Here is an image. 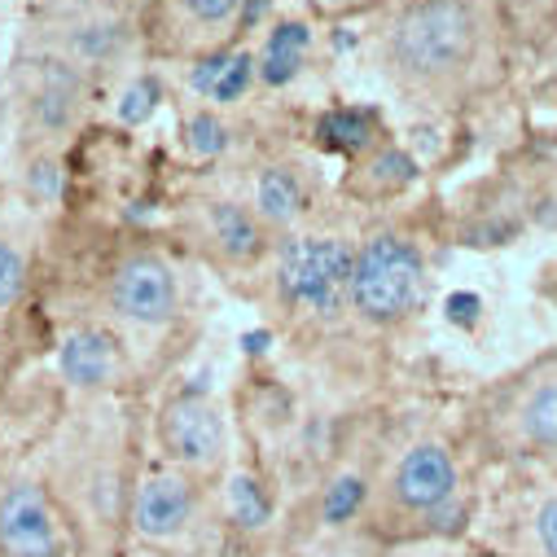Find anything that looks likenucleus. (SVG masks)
Wrapping results in <instances>:
<instances>
[{
	"mask_svg": "<svg viewBox=\"0 0 557 557\" xmlns=\"http://www.w3.org/2000/svg\"><path fill=\"white\" fill-rule=\"evenodd\" d=\"M308 49H312V27L304 18H282V23H276L263 36V49H259V84L286 88L304 71Z\"/></svg>",
	"mask_w": 557,
	"mask_h": 557,
	"instance_id": "obj_17",
	"label": "nucleus"
},
{
	"mask_svg": "<svg viewBox=\"0 0 557 557\" xmlns=\"http://www.w3.org/2000/svg\"><path fill=\"white\" fill-rule=\"evenodd\" d=\"M417 181V163L408 150H399L395 141L373 146L364 159H356L351 176H347V194L364 198V202H391L399 198L408 185Z\"/></svg>",
	"mask_w": 557,
	"mask_h": 557,
	"instance_id": "obj_16",
	"label": "nucleus"
},
{
	"mask_svg": "<svg viewBox=\"0 0 557 557\" xmlns=\"http://www.w3.org/2000/svg\"><path fill=\"white\" fill-rule=\"evenodd\" d=\"M106 308L123 325L136 330H168L181 317V282L163 255L127 250L114 259L106 276Z\"/></svg>",
	"mask_w": 557,
	"mask_h": 557,
	"instance_id": "obj_10",
	"label": "nucleus"
},
{
	"mask_svg": "<svg viewBox=\"0 0 557 557\" xmlns=\"http://www.w3.org/2000/svg\"><path fill=\"white\" fill-rule=\"evenodd\" d=\"M58 369L79 391H110L123 377V343L106 325H79L58 343Z\"/></svg>",
	"mask_w": 557,
	"mask_h": 557,
	"instance_id": "obj_14",
	"label": "nucleus"
},
{
	"mask_svg": "<svg viewBox=\"0 0 557 557\" xmlns=\"http://www.w3.org/2000/svg\"><path fill=\"white\" fill-rule=\"evenodd\" d=\"M146 14L150 0H32L27 45L97 84L146 45Z\"/></svg>",
	"mask_w": 557,
	"mask_h": 557,
	"instance_id": "obj_4",
	"label": "nucleus"
},
{
	"mask_svg": "<svg viewBox=\"0 0 557 557\" xmlns=\"http://www.w3.org/2000/svg\"><path fill=\"white\" fill-rule=\"evenodd\" d=\"M426 295V255L399 228H373L356 246L351 312L373 330L404 325Z\"/></svg>",
	"mask_w": 557,
	"mask_h": 557,
	"instance_id": "obj_6",
	"label": "nucleus"
},
{
	"mask_svg": "<svg viewBox=\"0 0 557 557\" xmlns=\"http://www.w3.org/2000/svg\"><path fill=\"white\" fill-rule=\"evenodd\" d=\"M377 71L417 110H461L509 75L500 0H417L399 5L377 40Z\"/></svg>",
	"mask_w": 557,
	"mask_h": 557,
	"instance_id": "obj_1",
	"label": "nucleus"
},
{
	"mask_svg": "<svg viewBox=\"0 0 557 557\" xmlns=\"http://www.w3.org/2000/svg\"><path fill=\"white\" fill-rule=\"evenodd\" d=\"M88 92L92 79H84L75 66H66L53 53L23 49L18 58V119L23 132L49 154V141H66V136L84 123L88 114Z\"/></svg>",
	"mask_w": 557,
	"mask_h": 557,
	"instance_id": "obj_7",
	"label": "nucleus"
},
{
	"mask_svg": "<svg viewBox=\"0 0 557 557\" xmlns=\"http://www.w3.org/2000/svg\"><path fill=\"white\" fill-rule=\"evenodd\" d=\"M461 509V461L444 440H412L373 479L360 531L373 544H417L431 540Z\"/></svg>",
	"mask_w": 557,
	"mask_h": 557,
	"instance_id": "obj_2",
	"label": "nucleus"
},
{
	"mask_svg": "<svg viewBox=\"0 0 557 557\" xmlns=\"http://www.w3.org/2000/svg\"><path fill=\"white\" fill-rule=\"evenodd\" d=\"M312 207V185L290 163H268L255 176V215L268 224V233H290Z\"/></svg>",
	"mask_w": 557,
	"mask_h": 557,
	"instance_id": "obj_15",
	"label": "nucleus"
},
{
	"mask_svg": "<svg viewBox=\"0 0 557 557\" xmlns=\"http://www.w3.org/2000/svg\"><path fill=\"white\" fill-rule=\"evenodd\" d=\"M246 23V0H150L146 49L172 62H207L228 53Z\"/></svg>",
	"mask_w": 557,
	"mask_h": 557,
	"instance_id": "obj_8",
	"label": "nucleus"
},
{
	"mask_svg": "<svg viewBox=\"0 0 557 557\" xmlns=\"http://www.w3.org/2000/svg\"><path fill=\"white\" fill-rule=\"evenodd\" d=\"M53 557H75V553H71V548H62V553H53Z\"/></svg>",
	"mask_w": 557,
	"mask_h": 557,
	"instance_id": "obj_25",
	"label": "nucleus"
},
{
	"mask_svg": "<svg viewBox=\"0 0 557 557\" xmlns=\"http://www.w3.org/2000/svg\"><path fill=\"white\" fill-rule=\"evenodd\" d=\"M198 233H202V246L228 268H255L259 259L272 255L268 224L255 215V207H242L233 198L198 202Z\"/></svg>",
	"mask_w": 557,
	"mask_h": 557,
	"instance_id": "obj_13",
	"label": "nucleus"
},
{
	"mask_svg": "<svg viewBox=\"0 0 557 557\" xmlns=\"http://www.w3.org/2000/svg\"><path fill=\"white\" fill-rule=\"evenodd\" d=\"M185 150L194 159H220L228 150V123L215 106H194L185 114Z\"/></svg>",
	"mask_w": 557,
	"mask_h": 557,
	"instance_id": "obj_20",
	"label": "nucleus"
},
{
	"mask_svg": "<svg viewBox=\"0 0 557 557\" xmlns=\"http://www.w3.org/2000/svg\"><path fill=\"white\" fill-rule=\"evenodd\" d=\"M159 92L163 88H159L154 75H132V79H123V88L114 97V114L123 123H141V119H150L159 110Z\"/></svg>",
	"mask_w": 557,
	"mask_h": 557,
	"instance_id": "obj_22",
	"label": "nucleus"
},
{
	"mask_svg": "<svg viewBox=\"0 0 557 557\" xmlns=\"http://www.w3.org/2000/svg\"><path fill=\"white\" fill-rule=\"evenodd\" d=\"M27 276H32V259H27V246L10 233H0V317H5L23 290H27Z\"/></svg>",
	"mask_w": 557,
	"mask_h": 557,
	"instance_id": "obj_21",
	"label": "nucleus"
},
{
	"mask_svg": "<svg viewBox=\"0 0 557 557\" xmlns=\"http://www.w3.org/2000/svg\"><path fill=\"white\" fill-rule=\"evenodd\" d=\"M202 496H207L202 479H194L172 461H159L136 474V487L127 500V527L141 544H172L198 522Z\"/></svg>",
	"mask_w": 557,
	"mask_h": 557,
	"instance_id": "obj_11",
	"label": "nucleus"
},
{
	"mask_svg": "<svg viewBox=\"0 0 557 557\" xmlns=\"http://www.w3.org/2000/svg\"><path fill=\"white\" fill-rule=\"evenodd\" d=\"M470 440L492 461H557V347L479 391Z\"/></svg>",
	"mask_w": 557,
	"mask_h": 557,
	"instance_id": "obj_3",
	"label": "nucleus"
},
{
	"mask_svg": "<svg viewBox=\"0 0 557 557\" xmlns=\"http://www.w3.org/2000/svg\"><path fill=\"white\" fill-rule=\"evenodd\" d=\"M0 373H5V360H0Z\"/></svg>",
	"mask_w": 557,
	"mask_h": 557,
	"instance_id": "obj_28",
	"label": "nucleus"
},
{
	"mask_svg": "<svg viewBox=\"0 0 557 557\" xmlns=\"http://www.w3.org/2000/svg\"><path fill=\"white\" fill-rule=\"evenodd\" d=\"M154 440L163 461L207 483L228 461V417L202 386H181L176 395L163 399L154 417Z\"/></svg>",
	"mask_w": 557,
	"mask_h": 557,
	"instance_id": "obj_9",
	"label": "nucleus"
},
{
	"mask_svg": "<svg viewBox=\"0 0 557 557\" xmlns=\"http://www.w3.org/2000/svg\"><path fill=\"white\" fill-rule=\"evenodd\" d=\"M531 544L535 557H557V492H548L531 513Z\"/></svg>",
	"mask_w": 557,
	"mask_h": 557,
	"instance_id": "obj_23",
	"label": "nucleus"
},
{
	"mask_svg": "<svg viewBox=\"0 0 557 557\" xmlns=\"http://www.w3.org/2000/svg\"><path fill=\"white\" fill-rule=\"evenodd\" d=\"M136 557H154V553H136Z\"/></svg>",
	"mask_w": 557,
	"mask_h": 557,
	"instance_id": "obj_27",
	"label": "nucleus"
},
{
	"mask_svg": "<svg viewBox=\"0 0 557 557\" xmlns=\"http://www.w3.org/2000/svg\"><path fill=\"white\" fill-rule=\"evenodd\" d=\"M71 522L40 479H0V557H53L71 548Z\"/></svg>",
	"mask_w": 557,
	"mask_h": 557,
	"instance_id": "obj_12",
	"label": "nucleus"
},
{
	"mask_svg": "<svg viewBox=\"0 0 557 557\" xmlns=\"http://www.w3.org/2000/svg\"><path fill=\"white\" fill-rule=\"evenodd\" d=\"M356 246L334 233H286L272 246V295L286 317L338 321L351 312Z\"/></svg>",
	"mask_w": 557,
	"mask_h": 557,
	"instance_id": "obj_5",
	"label": "nucleus"
},
{
	"mask_svg": "<svg viewBox=\"0 0 557 557\" xmlns=\"http://www.w3.org/2000/svg\"><path fill=\"white\" fill-rule=\"evenodd\" d=\"M399 5H417V0H399Z\"/></svg>",
	"mask_w": 557,
	"mask_h": 557,
	"instance_id": "obj_26",
	"label": "nucleus"
},
{
	"mask_svg": "<svg viewBox=\"0 0 557 557\" xmlns=\"http://www.w3.org/2000/svg\"><path fill=\"white\" fill-rule=\"evenodd\" d=\"M317 141L334 154H351V159H364L373 146H382V136H377V114L373 110H330L321 114L317 123Z\"/></svg>",
	"mask_w": 557,
	"mask_h": 557,
	"instance_id": "obj_18",
	"label": "nucleus"
},
{
	"mask_svg": "<svg viewBox=\"0 0 557 557\" xmlns=\"http://www.w3.org/2000/svg\"><path fill=\"white\" fill-rule=\"evenodd\" d=\"M382 0H321V10L334 14V18H351V14H364V10H377Z\"/></svg>",
	"mask_w": 557,
	"mask_h": 557,
	"instance_id": "obj_24",
	"label": "nucleus"
},
{
	"mask_svg": "<svg viewBox=\"0 0 557 557\" xmlns=\"http://www.w3.org/2000/svg\"><path fill=\"white\" fill-rule=\"evenodd\" d=\"M369 492H373V483H369L364 474H356V470L334 474L330 487H325V500H321V518H325L330 527L360 522V518H364V505H369Z\"/></svg>",
	"mask_w": 557,
	"mask_h": 557,
	"instance_id": "obj_19",
	"label": "nucleus"
}]
</instances>
